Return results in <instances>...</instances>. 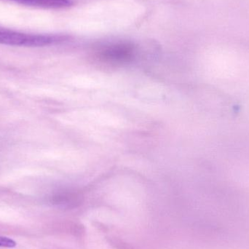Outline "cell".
<instances>
[{
	"instance_id": "cell-1",
	"label": "cell",
	"mask_w": 249,
	"mask_h": 249,
	"mask_svg": "<svg viewBox=\"0 0 249 249\" xmlns=\"http://www.w3.org/2000/svg\"><path fill=\"white\" fill-rule=\"evenodd\" d=\"M63 35H31L0 27V44L10 46L44 47L61 43L67 39Z\"/></svg>"
},
{
	"instance_id": "cell-2",
	"label": "cell",
	"mask_w": 249,
	"mask_h": 249,
	"mask_svg": "<svg viewBox=\"0 0 249 249\" xmlns=\"http://www.w3.org/2000/svg\"><path fill=\"white\" fill-rule=\"evenodd\" d=\"M134 54V48L128 44H117L105 48L102 53L104 59L112 62L130 61Z\"/></svg>"
},
{
	"instance_id": "cell-5",
	"label": "cell",
	"mask_w": 249,
	"mask_h": 249,
	"mask_svg": "<svg viewBox=\"0 0 249 249\" xmlns=\"http://www.w3.org/2000/svg\"><path fill=\"white\" fill-rule=\"evenodd\" d=\"M107 240L108 243L115 249H136L133 246L127 244L125 241L115 237H108Z\"/></svg>"
},
{
	"instance_id": "cell-6",
	"label": "cell",
	"mask_w": 249,
	"mask_h": 249,
	"mask_svg": "<svg viewBox=\"0 0 249 249\" xmlns=\"http://www.w3.org/2000/svg\"><path fill=\"white\" fill-rule=\"evenodd\" d=\"M16 243L13 240L6 237L0 236V247L6 248H13L16 247Z\"/></svg>"
},
{
	"instance_id": "cell-3",
	"label": "cell",
	"mask_w": 249,
	"mask_h": 249,
	"mask_svg": "<svg viewBox=\"0 0 249 249\" xmlns=\"http://www.w3.org/2000/svg\"><path fill=\"white\" fill-rule=\"evenodd\" d=\"M19 4L42 8L61 9L72 5L71 0H12Z\"/></svg>"
},
{
	"instance_id": "cell-4",
	"label": "cell",
	"mask_w": 249,
	"mask_h": 249,
	"mask_svg": "<svg viewBox=\"0 0 249 249\" xmlns=\"http://www.w3.org/2000/svg\"><path fill=\"white\" fill-rule=\"evenodd\" d=\"M55 203L64 205L69 208H76L82 203L81 197L74 193H64L58 195L54 198Z\"/></svg>"
}]
</instances>
